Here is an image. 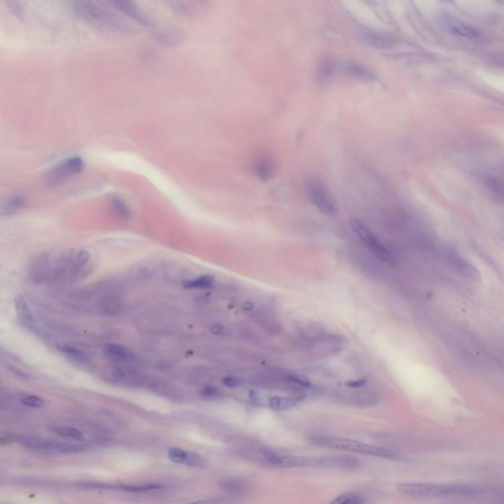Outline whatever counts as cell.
<instances>
[{"mask_svg": "<svg viewBox=\"0 0 504 504\" xmlns=\"http://www.w3.org/2000/svg\"><path fill=\"white\" fill-rule=\"evenodd\" d=\"M72 5L76 15L97 30L116 35L125 34L130 31L129 25L102 3L76 1Z\"/></svg>", "mask_w": 504, "mask_h": 504, "instance_id": "6da1fadb", "label": "cell"}, {"mask_svg": "<svg viewBox=\"0 0 504 504\" xmlns=\"http://www.w3.org/2000/svg\"><path fill=\"white\" fill-rule=\"evenodd\" d=\"M312 444L319 447L330 448L339 451H346L356 454L367 455L372 457H377L382 459L399 461V462H407L409 461V457L404 455L399 451L372 445L368 443H364L361 441L354 440L350 438H342V437H334V436H324V435H316L310 438Z\"/></svg>", "mask_w": 504, "mask_h": 504, "instance_id": "7a4b0ae2", "label": "cell"}, {"mask_svg": "<svg viewBox=\"0 0 504 504\" xmlns=\"http://www.w3.org/2000/svg\"><path fill=\"white\" fill-rule=\"evenodd\" d=\"M400 493L415 497H439L444 495L471 494L474 488L461 484L448 483H407L397 486Z\"/></svg>", "mask_w": 504, "mask_h": 504, "instance_id": "3957f363", "label": "cell"}, {"mask_svg": "<svg viewBox=\"0 0 504 504\" xmlns=\"http://www.w3.org/2000/svg\"><path fill=\"white\" fill-rule=\"evenodd\" d=\"M18 440L23 446L31 450L48 454H73L83 452L88 449L83 444L67 443L35 436H22Z\"/></svg>", "mask_w": 504, "mask_h": 504, "instance_id": "277c9868", "label": "cell"}, {"mask_svg": "<svg viewBox=\"0 0 504 504\" xmlns=\"http://www.w3.org/2000/svg\"><path fill=\"white\" fill-rule=\"evenodd\" d=\"M306 194L309 201L326 216L334 217L339 213L336 198L320 180H310L306 185Z\"/></svg>", "mask_w": 504, "mask_h": 504, "instance_id": "5b68a950", "label": "cell"}, {"mask_svg": "<svg viewBox=\"0 0 504 504\" xmlns=\"http://www.w3.org/2000/svg\"><path fill=\"white\" fill-rule=\"evenodd\" d=\"M351 228L357 237L362 241V243L367 246V248L372 252L378 259L384 262H390L393 258L392 253L387 248V246L378 238L377 235L369 230L362 222L357 219H354L350 222Z\"/></svg>", "mask_w": 504, "mask_h": 504, "instance_id": "8992f818", "label": "cell"}, {"mask_svg": "<svg viewBox=\"0 0 504 504\" xmlns=\"http://www.w3.org/2000/svg\"><path fill=\"white\" fill-rule=\"evenodd\" d=\"M262 456L270 465L283 469H294V468H313V456H294V455H282L275 453L273 451H264Z\"/></svg>", "mask_w": 504, "mask_h": 504, "instance_id": "52a82bcc", "label": "cell"}, {"mask_svg": "<svg viewBox=\"0 0 504 504\" xmlns=\"http://www.w3.org/2000/svg\"><path fill=\"white\" fill-rule=\"evenodd\" d=\"M84 161L79 156L70 157L63 161L49 174V181L52 183L62 182L70 176L79 173L84 168Z\"/></svg>", "mask_w": 504, "mask_h": 504, "instance_id": "ba28073f", "label": "cell"}, {"mask_svg": "<svg viewBox=\"0 0 504 504\" xmlns=\"http://www.w3.org/2000/svg\"><path fill=\"white\" fill-rule=\"evenodd\" d=\"M359 465L360 464L357 459L348 455H329L315 457V468L352 471L357 469Z\"/></svg>", "mask_w": 504, "mask_h": 504, "instance_id": "9c48e42d", "label": "cell"}, {"mask_svg": "<svg viewBox=\"0 0 504 504\" xmlns=\"http://www.w3.org/2000/svg\"><path fill=\"white\" fill-rule=\"evenodd\" d=\"M443 26L452 34L466 38L469 40H474L480 37V33L474 27L467 25L466 23L454 18L453 16L446 15L442 18Z\"/></svg>", "mask_w": 504, "mask_h": 504, "instance_id": "30bf717a", "label": "cell"}, {"mask_svg": "<svg viewBox=\"0 0 504 504\" xmlns=\"http://www.w3.org/2000/svg\"><path fill=\"white\" fill-rule=\"evenodd\" d=\"M108 4L113 6L114 8H116L118 11H120L127 17L140 23L141 25H144V26H152L153 25V20L148 16L146 13H144L140 8H138L132 2L111 1V2H108Z\"/></svg>", "mask_w": 504, "mask_h": 504, "instance_id": "8fae6325", "label": "cell"}, {"mask_svg": "<svg viewBox=\"0 0 504 504\" xmlns=\"http://www.w3.org/2000/svg\"><path fill=\"white\" fill-rule=\"evenodd\" d=\"M168 457L171 462L179 465L193 467H200L204 465V460L201 456L181 448H169L168 450Z\"/></svg>", "mask_w": 504, "mask_h": 504, "instance_id": "7c38bea8", "label": "cell"}, {"mask_svg": "<svg viewBox=\"0 0 504 504\" xmlns=\"http://www.w3.org/2000/svg\"><path fill=\"white\" fill-rule=\"evenodd\" d=\"M50 259L47 253H42L37 256L30 264L29 274L32 281L37 283L43 282L49 273Z\"/></svg>", "mask_w": 504, "mask_h": 504, "instance_id": "4fadbf2b", "label": "cell"}, {"mask_svg": "<svg viewBox=\"0 0 504 504\" xmlns=\"http://www.w3.org/2000/svg\"><path fill=\"white\" fill-rule=\"evenodd\" d=\"M14 305L17 317L21 323L22 326L26 329H32L35 324L34 316L32 314L31 308L28 304L27 299L22 294L16 295L14 299Z\"/></svg>", "mask_w": 504, "mask_h": 504, "instance_id": "5bb4252c", "label": "cell"}, {"mask_svg": "<svg viewBox=\"0 0 504 504\" xmlns=\"http://www.w3.org/2000/svg\"><path fill=\"white\" fill-rule=\"evenodd\" d=\"M105 357L116 362H131L135 359L134 354L121 345L109 344L104 349Z\"/></svg>", "mask_w": 504, "mask_h": 504, "instance_id": "9a60e30c", "label": "cell"}, {"mask_svg": "<svg viewBox=\"0 0 504 504\" xmlns=\"http://www.w3.org/2000/svg\"><path fill=\"white\" fill-rule=\"evenodd\" d=\"M448 256L451 258L452 262L454 263L456 268L460 271V273H462L465 277H467L468 279H470L472 281H480L481 280V275L479 274L478 270L473 265H471L469 262H467L466 259H464L460 255H458L457 252L451 251Z\"/></svg>", "mask_w": 504, "mask_h": 504, "instance_id": "2e32d148", "label": "cell"}, {"mask_svg": "<svg viewBox=\"0 0 504 504\" xmlns=\"http://www.w3.org/2000/svg\"><path fill=\"white\" fill-rule=\"evenodd\" d=\"M363 37L370 45L378 49H388L394 45V41L390 37L383 34L366 31L364 32Z\"/></svg>", "mask_w": 504, "mask_h": 504, "instance_id": "e0dca14e", "label": "cell"}, {"mask_svg": "<svg viewBox=\"0 0 504 504\" xmlns=\"http://www.w3.org/2000/svg\"><path fill=\"white\" fill-rule=\"evenodd\" d=\"M299 402L296 397L272 396L268 400V407L273 411H288L294 408Z\"/></svg>", "mask_w": 504, "mask_h": 504, "instance_id": "ac0fdd59", "label": "cell"}, {"mask_svg": "<svg viewBox=\"0 0 504 504\" xmlns=\"http://www.w3.org/2000/svg\"><path fill=\"white\" fill-rule=\"evenodd\" d=\"M344 69L347 73H349L350 75L356 77L359 80H362L365 82H369V81L372 82L375 80V76L371 71H369L365 67L357 64V63H346L344 65Z\"/></svg>", "mask_w": 504, "mask_h": 504, "instance_id": "d6986e66", "label": "cell"}, {"mask_svg": "<svg viewBox=\"0 0 504 504\" xmlns=\"http://www.w3.org/2000/svg\"><path fill=\"white\" fill-rule=\"evenodd\" d=\"M214 284V277L210 275H203L195 279L188 280L183 283L185 289H208Z\"/></svg>", "mask_w": 504, "mask_h": 504, "instance_id": "ffe728a7", "label": "cell"}, {"mask_svg": "<svg viewBox=\"0 0 504 504\" xmlns=\"http://www.w3.org/2000/svg\"><path fill=\"white\" fill-rule=\"evenodd\" d=\"M54 431L64 438L72 439V440L82 441L84 439V434L77 428L71 426H61L54 428Z\"/></svg>", "mask_w": 504, "mask_h": 504, "instance_id": "44dd1931", "label": "cell"}, {"mask_svg": "<svg viewBox=\"0 0 504 504\" xmlns=\"http://www.w3.org/2000/svg\"><path fill=\"white\" fill-rule=\"evenodd\" d=\"M329 504H364V498L358 493L348 492L338 495Z\"/></svg>", "mask_w": 504, "mask_h": 504, "instance_id": "7402d4cb", "label": "cell"}, {"mask_svg": "<svg viewBox=\"0 0 504 504\" xmlns=\"http://www.w3.org/2000/svg\"><path fill=\"white\" fill-rule=\"evenodd\" d=\"M25 205V198L21 195L13 196L4 203L3 211L7 214H14L21 210Z\"/></svg>", "mask_w": 504, "mask_h": 504, "instance_id": "603a6c76", "label": "cell"}, {"mask_svg": "<svg viewBox=\"0 0 504 504\" xmlns=\"http://www.w3.org/2000/svg\"><path fill=\"white\" fill-rule=\"evenodd\" d=\"M110 205L113 212L120 218L127 219L130 216V209L125 202L118 197H113L110 199Z\"/></svg>", "mask_w": 504, "mask_h": 504, "instance_id": "cb8c5ba5", "label": "cell"}, {"mask_svg": "<svg viewBox=\"0 0 504 504\" xmlns=\"http://www.w3.org/2000/svg\"><path fill=\"white\" fill-rule=\"evenodd\" d=\"M254 171L261 179L267 180L273 174V166L268 161H260L254 166Z\"/></svg>", "mask_w": 504, "mask_h": 504, "instance_id": "d4e9b609", "label": "cell"}, {"mask_svg": "<svg viewBox=\"0 0 504 504\" xmlns=\"http://www.w3.org/2000/svg\"><path fill=\"white\" fill-rule=\"evenodd\" d=\"M202 3L200 2H171L170 5L171 7L182 13V14H193L194 12H196V8H198V5H200Z\"/></svg>", "mask_w": 504, "mask_h": 504, "instance_id": "484cf974", "label": "cell"}, {"mask_svg": "<svg viewBox=\"0 0 504 504\" xmlns=\"http://www.w3.org/2000/svg\"><path fill=\"white\" fill-rule=\"evenodd\" d=\"M21 403L30 408H42L45 405V401L37 395H26L22 398Z\"/></svg>", "mask_w": 504, "mask_h": 504, "instance_id": "4316f807", "label": "cell"}, {"mask_svg": "<svg viewBox=\"0 0 504 504\" xmlns=\"http://www.w3.org/2000/svg\"><path fill=\"white\" fill-rule=\"evenodd\" d=\"M90 259H91L90 252L83 249V250L77 252V254L75 255L73 264L75 265V267H82L90 261Z\"/></svg>", "mask_w": 504, "mask_h": 504, "instance_id": "83f0119b", "label": "cell"}, {"mask_svg": "<svg viewBox=\"0 0 504 504\" xmlns=\"http://www.w3.org/2000/svg\"><path fill=\"white\" fill-rule=\"evenodd\" d=\"M162 487V485L160 484H156V483H148V484H143V485H127V486H124L123 489H125L127 491H148V490H154V489H158Z\"/></svg>", "mask_w": 504, "mask_h": 504, "instance_id": "f1b7e54d", "label": "cell"}, {"mask_svg": "<svg viewBox=\"0 0 504 504\" xmlns=\"http://www.w3.org/2000/svg\"><path fill=\"white\" fill-rule=\"evenodd\" d=\"M201 395L205 398H208V399H214V398H218L220 397L221 393L219 392V390L215 387H212V386H206L204 387L202 390H201Z\"/></svg>", "mask_w": 504, "mask_h": 504, "instance_id": "f546056e", "label": "cell"}, {"mask_svg": "<svg viewBox=\"0 0 504 504\" xmlns=\"http://www.w3.org/2000/svg\"><path fill=\"white\" fill-rule=\"evenodd\" d=\"M210 332L216 336H228L230 334L229 329L221 324L212 325L210 327Z\"/></svg>", "mask_w": 504, "mask_h": 504, "instance_id": "4dcf8cb0", "label": "cell"}, {"mask_svg": "<svg viewBox=\"0 0 504 504\" xmlns=\"http://www.w3.org/2000/svg\"><path fill=\"white\" fill-rule=\"evenodd\" d=\"M223 383L227 387H230V388H234V387H237V386L241 385L240 379L236 377H232V376H228V377L224 378L223 379Z\"/></svg>", "mask_w": 504, "mask_h": 504, "instance_id": "1f68e13d", "label": "cell"}, {"mask_svg": "<svg viewBox=\"0 0 504 504\" xmlns=\"http://www.w3.org/2000/svg\"><path fill=\"white\" fill-rule=\"evenodd\" d=\"M367 380L366 379H357V380H353V381H349L347 383V386L351 387V388H359V387H362L366 384Z\"/></svg>", "mask_w": 504, "mask_h": 504, "instance_id": "d6a6232c", "label": "cell"}, {"mask_svg": "<svg viewBox=\"0 0 504 504\" xmlns=\"http://www.w3.org/2000/svg\"><path fill=\"white\" fill-rule=\"evenodd\" d=\"M184 504H211V501L210 500H198V501H193V502Z\"/></svg>", "mask_w": 504, "mask_h": 504, "instance_id": "836d02e7", "label": "cell"}, {"mask_svg": "<svg viewBox=\"0 0 504 504\" xmlns=\"http://www.w3.org/2000/svg\"><path fill=\"white\" fill-rule=\"evenodd\" d=\"M243 308L246 309V310H250V309L253 308V304H252L251 302H244Z\"/></svg>", "mask_w": 504, "mask_h": 504, "instance_id": "e575fe53", "label": "cell"}]
</instances>
